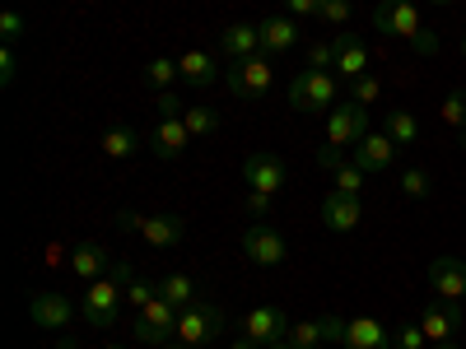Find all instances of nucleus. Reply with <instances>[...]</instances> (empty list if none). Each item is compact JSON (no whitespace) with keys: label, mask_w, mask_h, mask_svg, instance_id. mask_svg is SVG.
I'll use <instances>...</instances> for the list:
<instances>
[{"label":"nucleus","mask_w":466,"mask_h":349,"mask_svg":"<svg viewBox=\"0 0 466 349\" xmlns=\"http://www.w3.org/2000/svg\"><path fill=\"white\" fill-rule=\"evenodd\" d=\"M24 33H28V19H24L19 10H5V15H0V37H5V47H15Z\"/></svg>","instance_id":"nucleus-35"},{"label":"nucleus","mask_w":466,"mask_h":349,"mask_svg":"<svg viewBox=\"0 0 466 349\" xmlns=\"http://www.w3.org/2000/svg\"><path fill=\"white\" fill-rule=\"evenodd\" d=\"M364 219V201L360 196H345V191H327V201H322V224L331 233H350V228H360Z\"/></svg>","instance_id":"nucleus-19"},{"label":"nucleus","mask_w":466,"mask_h":349,"mask_svg":"<svg viewBox=\"0 0 466 349\" xmlns=\"http://www.w3.org/2000/svg\"><path fill=\"white\" fill-rule=\"evenodd\" d=\"M177 75H182V85H191V89H210L215 80H224V65L215 61V52L191 47V52L177 56Z\"/></svg>","instance_id":"nucleus-14"},{"label":"nucleus","mask_w":466,"mask_h":349,"mask_svg":"<svg viewBox=\"0 0 466 349\" xmlns=\"http://www.w3.org/2000/svg\"><path fill=\"white\" fill-rule=\"evenodd\" d=\"M224 85H228V94H233V98L257 103V98H266V94H270V85H276V65H270V56H266V52L243 56V61H228V65H224Z\"/></svg>","instance_id":"nucleus-6"},{"label":"nucleus","mask_w":466,"mask_h":349,"mask_svg":"<svg viewBox=\"0 0 466 349\" xmlns=\"http://www.w3.org/2000/svg\"><path fill=\"white\" fill-rule=\"evenodd\" d=\"M424 344H430V335L420 331V322H415V326H401V331H397V349H424Z\"/></svg>","instance_id":"nucleus-40"},{"label":"nucleus","mask_w":466,"mask_h":349,"mask_svg":"<svg viewBox=\"0 0 466 349\" xmlns=\"http://www.w3.org/2000/svg\"><path fill=\"white\" fill-rule=\"evenodd\" d=\"M308 65H318V70H336V37H327V43H313L308 47Z\"/></svg>","instance_id":"nucleus-37"},{"label":"nucleus","mask_w":466,"mask_h":349,"mask_svg":"<svg viewBox=\"0 0 466 349\" xmlns=\"http://www.w3.org/2000/svg\"><path fill=\"white\" fill-rule=\"evenodd\" d=\"M434 349H461V344H452V340H448V344H434Z\"/></svg>","instance_id":"nucleus-49"},{"label":"nucleus","mask_w":466,"mask_h":349,"mask_svg":"<svg viewBox=\"0 0 466 349\" xmlns=\"http://www.w3.org/2000/svg\"><path fill=\"white\" fill-rule=\"evenodd\" d=\"M373 28L387 33V37L410 43L415 56H434L439 52V33L424 28V15H420L415 0H378V5H373Z\"/></svg>","instance_id":"nucleus-1"},{"label":"nucleus","mask_w":466,"mask_h":349,"mask_svg":"<svg viewBox=\"0 0 466 349\" xmlns=\"http://www.w3.org/2000/svg\"><path fill=\"white\" fill-rule=\"evenodd\" d=\"M266 349H294V344L289 340H276V344H266Z\"/></svg>","instance_id":"nucleus-46"},{"label":"nucleus","mask_w":466,"mask_h":349,"mask_svg":"<svg viewBox=\"0 0 466 349\" xmlns=\"http://www.w3.org/2000/svg\"><path fill=\"white\" fill-rule=\"evenodd\" d=\"M318 164H322V173H331V168H340L345 159H340V149H331V145H327V149H318Z\"/></svg>","instance_id":"nucleus-44"},{"label":"nucleus","mask_w":466,"mask_h":349,"mask_svg":"<svg viewBox=\"0 0 466 349\" xmlns=\"http://www.w3.org/2000/svg\"><path fill=\"white\" fill-rule=\"evenodd\" d=\"M122 303H127V265H112V275L94 280L80 298V317L89 326H116L122 317Z\"/></svg>","instance_id":"nucleus-2"},{"label":"nucleus","mask_w":466,"mask_h":349,"mask_svg":"<svg viewBox=\"0 0 466 349\" xmlns=\"http://www.w3.org/2000/svg\"><path fill=\"white\" fill-rule=\"evenodd\" d=\"M430 284L448 303H466V261L461 256H439L430 261Z\"/></svg>","instance_id":"nucleus-15"},{"label":"nucleus","mask_w":466,"mask_h":349,"mask_svg":"<svg viewBox=\"0 0 466 349\" xmlns=\"http://www.w3.org/2000/svg\"><path fill=\"white\" fill-rule=\"evenodd\" d=\"M112 219H116V228H122V233H136V238H145L149 247H159V252H168V247H177V243L187 238L182 214H136V210H116Z\"/></svg>","instance_id":"nucleus-4"},{"label":"nucleus","mask_w":466,"mask_h":349,"mask_svg":"<svg viewBox=\"0 0 466 349\" xmlns=\"http://www.w3.org/2000/svg\"><path fill=\"white\" fill-rule=\"evenodd\" d=\"M401 191L410 201H424V196H430V177H424L420 168H401Z\"/></svg>","instance_id":"nucleus-36"},{"label":"nucleus","mask_w":466,"mask_h":349,"mask_svg":"<svg viewBox=\"0 0 466 349\" xmlns=\"http://www.w3.org/2000/svg\"><path fill=\"white\" fill-rule=\"evenodd\" d=\"M289 344H294V349H318V344H327V335H322V317H313V322H294V326H289Z\"/></svg>","instance_id":"nucleus-31"},{"label":"nucleus","mask_w":466,"mask_h":349,"mask_svg":"<svg viewBox=\"0 0 466 349\" xmlns=\"http://www.w3.org/2000/svg\"><path fill=\"white\" fill-rule=\"evenodd\" d=\"M98 149H103V159L127 164V159H136V154H140V131H131V126H107L103 140H98Z\"/></svg>","instance_id":"nucleus-23"},{"label":"nucleus","mask_w":466,"mask_h":349,"mask_svg":"<svg viewBox=\"0 0 466 349\" xmlns=\"http://www.w3.org/2000/svg\"><path fill=\"white\" fill-rule=\"evenodd\" d=\"M243 335L257 340L261 349L276 344V340H289V313L285 307H252V313L243 317Z\"/></svg>","instance_id":"nucleus-13"},{"label":"nucleus","mask_w":466,"mask_h":349,"mask_svg":"<svg viewBox=\"0 0 466 349\" xmlns=\"http://www.w3.org/2000/svg\"><path fill=\"white\" fill-rule=\"evenodd\" d=\"M224 326H228V313H224V307L210 303V298H197L191 307H182V313H177V344L206 349V344H215V340L224 335Z\"/></svg>","instance_id":"nucleus-3"},{"label":"nucleus","mask_w":466,"mask_h":349,"mask_svg":"<svg viewBox=\"0 0 466 349\" xmlns=\"http://www.w3.org/2000/svg\"><path fill=\"white\" fill-rule=\"evenodd\" d=\"M355 164L364 173H392L397 168V145L387 131H369L360 145H355Z\"/></svg>","instance_id":"nucleus-16"},{"label":"nucleus","mask_w":466,"mask_h":349,"mask_svg":"<svg viewBox=\"0 0 466 349\" xmlns=\"http://www.w3.org/2000/svg\"><path fill=\"white\" fill-rule=\"evenodd\" d=\"M439 122H443V126H452V131H461V126H466V89H452V94L443 98Z\"/></svg>","instance_id":"nucleus-32"},{"label":"nucleus","mask_w":466,"mask_h":349,"mask_svg":"<svg viewBox=\"0 0 466 349\" xmlns=\"http://www.w3.org/2000/svg\"><path fill=\"white\" fill-rule=\"evenodd\" d=\"M15 70H19L15 47H5V52H0V85H10V80H15Z\"/></svg>","instance_id":"nucleus-43"},{"label":"nucleus","mask_w":466,"mask_h":349,"mask_svg":"<svg viewBox=\"0 0 466 349\" xmlns=\"http://www.w3.org/2000/svg\"><path fill=\"white\" fill-rule=\"evenodd\" d=\"M340 98V85L331 70H318V65H303L289 85V107L294 112H331Z\"/></svg>","instance_id":"nucleus-5"},{"label":"nucleus","mask_w":466,"mask_h":349,"mask_svg":"<svg viewBox=\"0 0 466 349\" xmlns=\"http://www.w3.org/2000/svg\"><path fill=\"white\" fill-rule=\"evenodd\" d=\"M378 94H382V80H378V75H360V80H350V98H355V103H378Z\"/></svg>","instance_id":"nucleus-33"},{"label":"nucleus","mask_w":466,"mask_h":349,"mask_svg":"<svg viewBox=\"0 0 466 349\" xmlns=\"http://www.w3.org/2000/svg\"><path fill=\"white\" fill-rule=\"evenodd\" d=\"M243 256L252 265H280L289 256V243H285V233L280 228H270V224H252L243 233Z\"/></svg>","instance_id":"nucleus-9"},{"label":"nucleus","mask_w":466,"mask_h":349,"mask_svg":"<svg viewBox=\"0 0 466 349\" xmlns=\"http://www.w3.org/2000/svg\"><path fill=\"white\" fill-rule=\"evenodd\" d=\"M154 112H159V122H168V116H182L187 107L177 103V94H173V89H159V94H154Z\"/></svg>","instance_id":"nucleus-38"},{"label":"nucleus","mask_w":466,"mask_h":349,"mask_svg":"<svg viewBox=\"0 0 466 349\" xmlns=\"http://www.w3.org/2000/svg\"><path fill=\"white\" fill-rule=\"evenodd\" d=\"M103 349H127V344H103Z\"/></svg>","instance_id":"nucleus-51"},{"label":"nucleus","mask_w":466,"mask_h":349,"mask_svg":"<svg viewBox=\"0 0 466 349\" xmlns=\"http://www.w3.org/2000/svg\"><path fill=\"white\" fill-rule=\"evenodd\" d=\"M131 335L140 344H168V340H177V307L168 298L145 303L136 313V322H131Z\"/></svg>","instance_id":"nucleus-8"},{"label":"nucleus","mask_w":466,"mask_h":349,"mask_svg":"<svg viewBox=\"0 0 466 349\" xmlns=\"http://www.w3.org/2000/svg\"><path fill=\"white\" fill-rule=\"evenodd\" d=\"M66 349H70V344H66Z\"/></svg>","instance_id":"nucleus-54"},{"label":"nucleus","mask_w":466,"mask_h":349,"mask_svg":"<svg viewBox=\"0 0 466 349\" xmlns=\"http://www.w3.org/2000/svg\"><path fill=\"white\" fill-rule=\"evenodd\" d=\"M382 131L392 135V145H401V149L420 140V122H415V112H406V107H392V112H387Z\"/></svg>","instance_id":"nucleus-26"},{"label":"nucleus","mask_w":466,"mask_h":349,"mask_svg":"<svg viewBox=\"0 0 466 349\" xmlns=\"http://www.w3.org/2000/svg\"><path fill=\"white\" fill-rule=\"evenodd\" d=\"M318 24H327V28L350 24V0H322V5H318Z\"/></svg>","instance_id":"nucleus-34"},{"label":"nucleus","mask_w":466,"mask_h":349,"mask_svg":"<svg viewBox=\"0 0 466 349\" xmlns=\"http://www.w3.org/2000/svg\"><path fill=\"white\" fill-rule=\"evenodd\" d=\"M318 349H322V344H318Z\"/></svg>","instance_id":"nucleus-53"},{"label":"nucleus","mask_w":466,"mask_h":349,"mask_svg":"<svg viewBox=\"0 0 466 349\" xmlns=\"http://www.w3.org/2000/svg\"><path fill=\"white\" fill-rule=\"evenodd\" d=\"M345 349H392L387 344V326L378 317H355L345 331Z\"/></svg>","instance_id":"nucleus-24"},{"label":"nucleus","mask_w":466,"mask_h":349,"mask_svg":"<svg viewBox=\"0 0 466 349\" xmlns=\"http://www.w3.org/2000/svg\"><path fill=\"white\" fill-rule=\"evenodd\" d=\"M345 331H350L345 317H322V335H327L331 344H345Z\"/></svg>","instance_id":"nucleus-41"},{"label":"nucleus","mask_w":466,"mask_h":349,"mask_svg":"<svg viewBox=\"0 0 466 349\" xmlns=\"http://www.w3.org/2000/svg\"><path fill=\"white\" fill-rule=\"evenodd\" d=\"M434 5H452V0H434Z\"/></svg>","instance_id":"nucleus-52"},{"label":"nucleus","mask_w":466,"mask_h":349,"mask_svg":"<svg viewBox=\"0 0 466 349\" xmlns=\"http://www.w3.org/2000/svg\"><path fill=\"white\" fill-rule=\"evenodd\" d=\"M461 56H466V33H461Z\"/></svg>","instance_id":"nucleus-50"},{"label":"nucleus","mask_w":466,"mask_h":349,"mask_svg":"<svg viewBox=\"0 0 466 349\" xmlns=\"http://www.w3.org/2000/svg\"><path fill=\"white\" fill-rule=\"evenodd\" d=\"M154 298H159V280H145V275H131L127 270V303L136 307V313L145 303H154Z\"/></svg>","instance_id":"nucleus-30"},{"label":"nucleus","mask_w":466,"mask_h":349,"mask_svg":"<svg viewBox=\"0 0 466 349\" xmlns=\"http://www.w3.org/2000/svg\"><path fill=\"white\" fill-rule=\"evenodd\" d=\"M457 145H461V149H466V126H461V131H457Z\"/></svg>","instance_id":"nucleus-47"},{"label":"nucleus","mask_w":466,"mask_h":349,"mask_svg":"<svg viewBox=\"0 0 466 349\" xmlns=\"http://www.w3.org/2000/svg\"><path fill=\"white\" fill-rule=\"evenodd\" d=\"M318 5H322V0H285V10L294 19H318Z\"/></svg>","instance_id":"nucleus-42"},{"label":"nucleus","mask_w":466,"mask_h":349,"mask_svg":"<svg viewBox=\"0 0 466 349\" xmlns=\"http://www.w3.org/2000/svg\"><path fill=\"white\" fill-rule=\"evenodd\" d=\"M75 307L66 294H56V289H43V294H33V303H28V317H33V326H43V331H66L70 322H75Z\"/></svg>","instance_id":"nucleus-10"},{"label":"nucleus","mask_w":466,"mask_h":349,"mask_svg":"<svg viewBox=\"0 0 466 349\" xmlns=\"http://www.w3.org/2000/svg\"><path fill=\"white\" fill-rule=\"evenodd\" d=\"M461 322H466L461 303H448V298H434V303L420 313V331L430 335V344H448V340L461 331Z\"/></svg>","instance_id":"nucleus-11"},{"label":"nucleus","mask_w":466,"mask_h":349,"mask_svg":"<svg viewBox=\"0 0 466 349\" xmlns=\"http://www.w3.org/2000/svg\"><path fill=\"white\" fill-rule=\"evenodd\" d=\"M159 298H168V303L177 307V313H182V307H191V303L201 298V284L177 270V275H164V280H159Z\"/></svg>","instance_id":"nucleus-25"},{"label":"nucleus","mask_w":466,"mask_h":349,"mask_svg":"<svg viewBox=\"0 0 466 349\" xmlns=\"http://www.w3.org/2000/svg\"><path fill=\"white\" fill-rule=\"evenodd\" d=\"M331 177V191H345V196H364V168L360 164H340V168H331L327 173Z\"/></svg>","instance_id":"nucleus-29"},{"label":"nucleus","mask_w":466,"mask_h":349,"mask_svg":"<svg viewBox=\"0 0 466 349\" xmlns=\"http://www.w3.org/2000/svg\"><path fill=\"white\" fill-rule=\"evenodd\" d=\"M70 270L80 275L85 284H94V280H103V275H112V256L98 247V243H80L70 252Z\"/></svg>","instance_id":"nucleus-22"},{"label":"nucleus","mask_w":466,"mask_h":349,"mask_svg":"<svg viewBox=\"0 0 466 349\" xmlns=\"http://www.w3.org/2000/svg\"><path fill=\"white\" fill-rule=\"evenodd\" d=\"M336 75H345V80L369 75V47H364V37L350 33V28L336 33Z\"/></svg>","instance_id":"nucleus-20"},{"label":"nucleus","mask_w":466,"mask_h":349,"mask_svg":"<svg viewBox=\"0 0 466 349\" xmlns=\"http://www.w3.org/2000/svg\"><path fill=\"white\" fill-rule=\"evenodd\" d=\"M187 145H191V131H187L182 116H168V122H159L149 135V149L159 154V159H182Z\"/></svg>","instance_id":"nucleus-21"},{"label":"nucleus","mask_w":466,"mask_h":349,"mask_svg":"<svg viewBox=\"0 0 466 349\" xmlns=\"http://www.w3.org/2000/svg\"><path fill=\"white\" fill-rule=\"evenodd\" d=\"M373 126H369V107L364 103H336L331 112H327V145L331 149H355L364 135H369Z\"/></svg>","instance_id":"nucleus-7"},{"label":"nucleus","mask_w":466,"mask_h":349,"mask_svg":"<svg viewBox=\"0 0 466 349\" xmlns=\"http://www.w3.org/2000/svg\"><path fill=\"white\" fill-rule=\"evenodd\" d=\"M261 52V24H224L219 28V56L224 61H243Z\"/></svg>","instance_id":"nucleus-18"},{"label":"nucleus","mask_w":466,"mask_h":349,"mask_svg":"<svg viewBox=\"0 0 466 349\" xmlns=\"http://www.w3.org/2000/svg\"><path fill=\"white\" fill-rule=\"evenodd\" d=\"M154 349H187V344H154Z\"/></svg>","instance_id":"nucleus-48"},{"label":"nucleus","mask_w":466,"mask_h":349,"mask_svg":"<svg viewBox=\"0 0 466 349\" xmlns=\"http://www.w3.org/2000/svg\"><path fill=\"white\" fill-rule=\"evenodd\" d=\"M228 349H261V344H257V340H248V335H238V340H233Z\"/></svg>","instance_id":"nucleus-45"},{"label":"nucleus","mask_w":466,"mask_h":349,"mask_svg":"<svg viewBox=\"0 0 466 349\" xmlns=\"http://www.w3.org/2000/svg\"><path fill=\"white\" fill-rule=\"evenodd\" d=\"M299 47V19L294 15H270L261 19V52L276 61V56H289Z\"/></svg>","instance_id":"nucleus-17"},{"label":"nucleus","mask_w":466,"mask_h":349,"mask_svg":"<svg viewBox=\"0 0 466 349\" xmlns=\"http://www.w3.org/2000/svg\"><path fill=\"white\" fill-rule=\"evenodd\" d=\"M270 205H276V196H270V191H252V186H248V196H243V210H248V214L261 219V214H270Z\"/></svg>","instance_id":"nucleus-39"},{"label":"nucleus","mask_w":466,"mask_h":349,"mask_svg":"<svg viewBox=\"0 0 466 349\" xmlns=\"http://www.w3.org/2000/svg\"><path fill=\"white\" fill-rule=\"evenodd\" d=\"M182 122H187L191 140H206V135H215V131H219V112H215L210 103H191V107L182 112Z\"/></svg>","instance_id":"nucleus-27"},{"label":"nucleus","mask_w":466,"mask_h":349,"mask_svg":"<svg viewBox=\"0 0 466 349\" xmlns=\"http://www.w3.org/2000/svg\"><path fill=\"white\" fill-rule=\"evenodd\" d=\"M145 85L154 89V94H159V89H173L177 80H182V75H177V61L173 56H154V61H145Z\"/></svg>","instance_id":"nucleus-28"},{"label":"nucleus","mask_w":466,"mask_h":349,"mask_svg":"<svg viewBox=\"0 0 466 349\" xmlns=\"http://www.w3.org/2000/svg\"><path fill=\"white\" fill-rule=\"evenodd\" d=\"M243 177H248V186H252V191H270V196H280V191H285V182H289V168L276 159V154L257 149V154H248Z\"/></svg>","instance_id":"nucleus-12"}]
</instances>
